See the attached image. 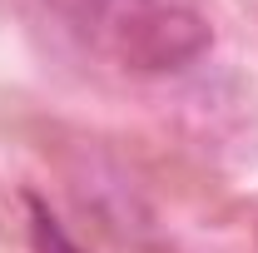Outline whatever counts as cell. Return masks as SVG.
<instances>
[{"label":"cell","mask_w":258,"mask_h":253,"mask_svg":"<svg viewBox=\"0 0 258 253\" xmlns=\"http://www.w3.org/2000/svg\"><path fill=\"white\" fill-rule=\"evenodd\" d=\"M50 10L134 75H169L209 50V20L174 0H50Z\"/></svg>","instance_id":"cell-1"},{"label":"cell","mask_w":258,"mask_h":253,"mask_svg":"<svg viewBox=\"0 0 258 253\" xmlns=\"http://www.w3.org/2000/svg\"><path fill=\"white\" fill-rule=\"evenodd\" d=\"M30 214H35V243H40V253H80V248L60 233V223L50 219L40 204H30Z\"/></svg>","instance_id":"cell-2"}]
</instances>
